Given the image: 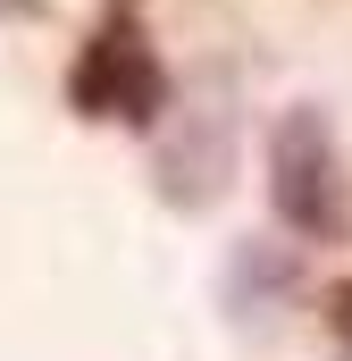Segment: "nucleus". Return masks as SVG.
<instances>
[{"label": "nucleus", "mask_w": 352, "mask_h": 361, "mask_svg": "<svg viewBox=\"0 0 352 361\" xmlns=\"http://www.w3.org/2000/svg\"><path fill=\"white\" fill-rule=\"evenodd\" d=\"M68 101L92 126H134V135H151L168 118L176 85H168V59H160L151 25H143V0H109L101 8V25L84 34V51L68 68Z\"/></svg>", "instance_id": "1"}, {"label": "nucleus", "mask_w": 352, "mask_h": 361, "mask_svg": "<svg viewBox=\"0 0 352 361\" xmlns=\"http://www.w3.org/2000/svg\"><path fill=\"white\" fill-rule=\"evenodd\" d=\"M268 210L302 244H344L352 235V169L327 109H285L268 126Z\"/></svg>", "instance_id": "2"}, {"label": "nucleus", "mask_w": 352, "mask_h": 361, "mask_svg": "<svg viewBox=\"0 0 352 361\" xmlns=\"http://www.w3.org/2000/svg\"><path fill=\"white\" fill-rule=\"evenodd\" d=\"M344 311H352V294H344ZM344 328H352V319H344Z\"/></svg>", "instance_id": "3"}]
</instances>
